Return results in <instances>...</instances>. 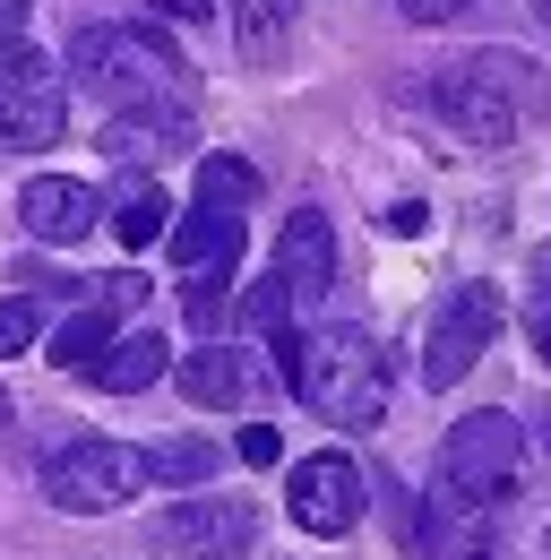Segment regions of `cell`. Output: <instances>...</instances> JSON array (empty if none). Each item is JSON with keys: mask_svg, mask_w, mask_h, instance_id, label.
<instances>
[{"mask_svg": "<svg viewBox=\"0 0 551 560\" xmlns=\"http://www.w3.org/2000/svg\"><path fill=\"white\" fill-rule=\"evenodd\" d=\"M173 380H181L190 406H233V397H242V353L233 346H199V353H181Z\"/></svg>", "mask_w": 551, "mask_h": 560, "instance_id": "obj_17", "label": "cell"}, {"mask_svg": "<svg viewBox=\"0 0 551 560\" xmlns=\"http://www.w3.org/2000/svg\"><path fill=\"white\" fill-rule=\"evenodd\" d=\"M95 302H104V311H138V302H146V277H104Z\"/></svg>", "mask_w": 551, "mask_h": 560, "instance_id": "obj_26", "label": "cell"}, {"mask_svg": "<svg viewBox=\"0 0 551 560\" xmlns=\"http://www.w3.org/2000/svg\"><path fill=\"white\" fill-rule=\"evenodd\" d=\"M293 18H302V0H233V44L250 61H276L284 35H293Z\"/></svg>", "mask_w": 551, "mask_h": 560, "instance_id": "obj_18", "label": "cell"}, {"mask_svg": "<svg viewBox=\"0 0 551 560\" xmlns=\"http://www.w3.org/2000/svg\"><path fill=\"white\" fill-rule=\"evenodd\" d=\"M35 483H44V500L69 509V517H104V509H130L155 475H146V448H121V440L78 431L61 448H44V475H35Z\"/></svg>", "mask_w": 551, "mask_h": 560, "instance_id": "obj_3", "label": "cell"}, {"mask_svg": "<svg viewBox=\"0 0 551 560\" xmlns=\"http://www.w3.org/2000/svg\"><path fill=\"white\" fill-rule=\"evenodd\" d=\"M233 448H242V466H276V457H284L276 422H242V440H233Z\"/></svg>", "mask_w": 551, "mask_h": 560, "instance_id": "obj_25", "label": "cell"}, {"mask_svg": "<svg viewBox=\"0 0 551 560\" xmlns=\"http://www.w3.org/2000/svg\"><path fill=\"white\" fill-rule=\"evenodd\" d=\"M17 224L35 233V242H86L95 224H104V199L86 190V182H69V173H35L26 190H17Z\"/></svg>", "mask_w": 551, "mask_h": 560, "instance_id": "obj_10", "label": "cell"}, {"mask_svg": "<svg viewBox=\"0 0 551 560\" xmlns=\"http://www.w3.org/2000/svg\"><path fill=\"white\" fill-rule=\"evenodd\" d=\"M535 18H543V26H551V0H535Z\"/></svg>", "mask_w": 551, "mask_h": 560, "instance_id": "obj_33", "label": "cell"}, {"mask_svg": "<svg viewBox=\"0 0 551 560\" xmlns=\"http://www.w3.org/2000/svg\"><path fill=\"white\" fill-rule=\"evenodd\" d=\"M362 466L344 457V448H319V457H302L293 466V483H284V509H293V526L302 535H353L362 526Z\"/></svg>", "mask_w": 551, "mask_h": 560, "instance_id": "obj_9", "label": "cell"}, {"mask_svg": "<svg viewBox=\"0 0 551 560\" xmlns=\"http://www.w3.org/2000/svg\"><path fill=\"white\" fill-rule=\"evenodd\" d=\"M413 26H448V18H466V0H397Z\"/></svg>", "mask_w": 551, "mask_h": 560, "instance_id": "obj_27", "label": "cell"}, {"mask_svg": "<svg viewBox=\"0 0 551 560\" xmlns=\"http://www.w3.org/2000/svg\"><path fill=\"white\" fill-rule=\"evenodd\" d=\"M69 130V70L35 44H0V147L35 155Z\"/></svg>", "mask_w": 551, "mask_h": 560, "instance_id": "obj_6", "label": "cell"}, {"mask_svg": "<svg viewBox=\"0 0 551 560\" xmlns=\"http://www.w3.org/2000/svg\"><path fill=\"white\" fill-rule=\"evenodd\" d=\"M199 199L207 208H259V164H242V155H199Z\"/></svg>", "mask_w": 551, "mask_h": 560, "instance_id": "obj_20", "label": "cell"}, {"mask_svg": "<svg viewBox=\"0 0 551 560\" xmlns=\"http://www.w3.org/2000/svg\"><path fill=\"white\" fill-rule=\"evenodd\" d=\"M543 560H551V526H543Z\"/></svg>", "mask_w": 551, "mask_h": 560, "instance_id": "obj_34", "label": "cell"}, {"mask_svg": "<svg viewBox=\"0 0 551 560\" xmlns=\"http://www.w3.org/2000/svg\"><path fill=\"white\" fill-rule=\"evenodd\" d=\"M259 544V509L233 500V491H199V500H173L155 517V552L173 560H242Z\"/></svg>", "mask_w": 551, "mask_h": 560, "instance_id": "obj_7", "label": "cell"}, {"mask_svg": "<svg viewBox=\"0 0 551 560\" xmlns=\"http://www.w3.org/2000/svg\"><path fill=\"white\" fill-rule=\"evenodd\" d=\"M181 139H190L181 104H173V113H104V130H95V147H104L113 164H130V173H146L155 155H173Z\"/></svg>", "mask_w": 551, "mask_h": 560, "instance_id": "obj_13", "label": "cell"}, {"mask_svg": "<svg viewBox=\"0 0 551 560\" xmlns=\"http://www.w3.org/2000/svg\"><path fill=\"white\" fill-rule=\"evenodd\" d=\"M69 70L113 113H173L181 104V52L164 35H146V26H86L69 44Z\"/></svg>", "mask_w": 551, "mask_h": 560, "instance_id": "obj_1", "label": "cell"}, {"mask_svg": "<svg viewBox=\"0 0 551 560\" xmlns=\"http://www.w3.org/2000/svg\"><path fill=\"white\" fill-rule=\"evenodd\" d=\"M164 371H173L164 337H155V328H130V337H113V353H104V371H95V380H104L113 397H138V388H155Z\"/></svg>", "mask_w": 551, "mask_h": 560, "instance_id": "obj_15", "label": "cell"}, {"mask_svg": "<svg viewBox=\"0 0 551 560\" xmlns=\"http://www.w3.org/2000/svg\"><path fill=\"white\" fill-rule=\"evenodd\" d=\"M293 302H302V293L284 277H259L242 293V328H250V337H284V328H293Z\"/></svg>", "mask_w": 551, "mask_h": 560, "instance_id": "obj_21", "label": "cell"}, {"mask_svg": "<svg viewBox=\"0 0 551 560\" xmlns=\"http://www.w3.org/2000/svg\"><path fill=\"white\" fill-rule=\"evenodd\" d=\"M164 250H173L181 277H199V268H233V259H242V215L199 199V208H181V224L164 233Z\"/></svg>", "mask_w": 551, "mask_h": 560, "instance_id": "obj_12", "label": "cell"}, {"mask_svg": "<svg viewBox=\"0 0 551 560\" xmlns=\"http://www.w3.org/2000/svg\"><path fill=\"white\" fill-rule=\"evenodd\" d=\"M224 302H233V268H199V277L181 284V311H190V328H215V319H224Z\"/></svg>", "mask_w": 551, "mask_h": 560, "instance_id": "obj_22", "label": "cell"}, {"mask_svg": "<svg viewBox=\"0 0 551 560\" xmlns=\"http://www.w3.org/2000/svg\"><path fill=\"white\" fill-rule=\"evenodd\" d=\"M215 466H224V448L199 440V431H181V440H155V448H146V475H155V483H215Z\"/></svg>", "mask_w": 551, "mask_h": 560, "instance_id": "obj_19", "label": "cell"}, {"mask_svg": "<svg viewBox=\"0 0 551 560\" xmlns=\"http://www.w3.org/2000/svg\"><path fill=\"white\" fill-rule=\"evenodd\" d=\"M155 9H164V18H207L215 0H155Z\"/></svg>", "mask_w": 551, "mask_h": 560, "instance_id": "obj_31", "label": "cell"}, {"mask_svg": "<svg viewBox=\"0 0 551 560\" xmlns=\"http://www.w3.org/2000/svg\"><path fill=\"white\" fill-rule=\"evenodd\" d=\"M379 224H388V233H422V224H431V215L413 208V199H397V208H379Z\"/></svg>", "mask_w": 551, "mask_h": 560, "instance_id": "obj_28", "label": "cell"}, {"mask_svg": "<svg viewBox=\"0 0 551 560\" xmlns=\"http://www.w3.org/2000/svg\"><path fill=\"white\" fill-rule=\"evenodd\" d=\"M526 337H535V353H543V371H551V250H535V284H526Z\"/></svg>", "mask_w": 551, "mask_h": 560, "instance_id": "obj_24", "label": "cell"}, {"mask_svg": "<svg viewBox=\"0 0 551 560\" xmlns=\"http://www.w3.org/2000/svg\"><path fill=\"white\" fill-rule=\"evenodd\" d=\"M9 415H17V406H9V388H0V431H9Z\"/></svg>", "mask_w": 551, "mask_h": 560, "instance_id": "obj_32", "label": "cell"}, {"mask_svg": "<svg viewBox=\"0 0 551 560\" xmlns=\"http://www.w3.org/2000/svg\"><path fill=\"white\" fill-rule=\"evenodd\" d=\"M517 95H526V61L517 52H474V61H448L431 78V104L457 139L474 147H508L517 139Z\"/></svg>", "mask_w": 551, "mask_h": 560, "instance_id": "obj_4", "label": "cell"}, {"mask_svg": "<svg viewBox=\"0 0 551 560\" xmlns=\"http://www.w3.org/2000/svg\"><path fill=\"white\" fill-rule=\"evenodd\" d=\"M113 233H121L130 250H155V242L173 233V199H164L146 173H130V182L113 190Z\"/></svg>", "mask_w": 551, "mask_h": 560, "instance_id": "obj_16", "label": "cell"}, {"mask_svg": "<svg viewBox=\"0 0 551 560\" xmlns=\"http://www.w3.org/2000/svg\"><path fill=\"white\" fill-rule=\"evenodd\" d=\"M517 457H526V422L517 415H457L439 440V491L466 500V509H500L517 483Z\"/></svg>", "mask_w": 551, "mask_h": 560, "instance_id": "obj_5", "label": "cell"}, {"mask_svg": "<svg viewBox=\"0 0 551 560\" xmlns=\"http://www.w3.org/2000/svg\"><path fill=\"white\" fill-rule=\"evenodd\" d=\"M526 440H535V457H543V475H551V406L535 415V431H526Z\"/></svg>", "mask_w": 551, "mask_h": 560, "instance_id": "obj_30", "label": "cell"}, {"mask_svg": "<svg viewBox=\"0 0 551 560\" xmlns=\"http://www.w3.org/2000/svg\"><path fill=\"white\" fill-rule=\"evenodd\" d=\"M500 337V293L491 284H457L439 311H431V337H422V380L431 388H457L482 362V346Z\"/></svg>", "mask_w": 551, "mask_h": 560, "instance_id": "obj_8", "label": "cell"}, {"mask_svg": "<svg viewBox=\"0 0 551 560\" xmlns=\"http://www.w3.org/2000/svg\"><path fill=\"white\" fill-rule=\"evenodd\" d=\"M104 353H113V311L95 302V311H69L61 328L44 337V362L52 371H104Z\"/></svg>", "mask_w": 551, "mask_h": 560, "instance_id": "obj_14", "label": "cell"}, {"mask_svg": "<svg viewBox=\"0 0 551 560\" xmlns=\"http://www.w3.org/2000/svg\"><path fill=\"white\" fill-rule=\"evenodd\" d=\"M293 397L344 431H371V422H388V353L362 328H319V337H302Z\"/></svg>", "mask_w": 551, "mask_h": 560, "instance_id": "obj_2", "label": "cell"}, {"mask_svg": "<svg viewBox=\"0 0 551 560\" xmlns=\"http://www.w3.org/2000/svg\"><path fill=\"white\" fill-rule=\"evenodd\" d=\"M276 277L293 284L302 302L328 293V277H337V233H328V215H319V208L284 215V233H276Z\"/></svg>", "mask_w": 551, "mask_h": 560, "instance_id": "obj_11", "label": "cell"}, {"mask_svg": "<svg viewBox=\"0 0 551 560\" xmlns=\"http://www.w3.org/2000/svg\"><path fill=\"white\" fill-rule=\"evenodd\" d=\"M0 44H26V0H0Z\"/></svg>", "mask_w": 551, "mask_h": 560, "instance_id": "obj_29", "label": "cell"}, {"mask_svg": "<svg viewBox=\"0 0 551 560\" xmlns=\"http://www.w3.org/2000/svg\"><path fill=\"white\" fill-rule=\"evenodd\" d=\"M35 346H44V311H35L26 293H9V302H0V362H9V353H35Z\"/></svg>", "mask_w": 551, "mask_h": 560, "instance_id": "obj_23", "label": "cell"}]
</instances>
